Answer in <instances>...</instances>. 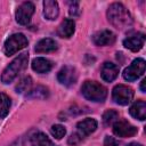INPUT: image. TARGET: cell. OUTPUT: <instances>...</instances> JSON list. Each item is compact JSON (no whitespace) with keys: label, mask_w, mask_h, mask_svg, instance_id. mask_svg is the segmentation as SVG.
Masks as SVG:
<instances>
[{"label":"cell","mask_w":146,"mask_h":146,"mask_svg":"<svg viewBox=\"0 0 146 146\" xmlns=\"http://www.w3.org/2000/svg\"><path fill=\"white\" fill-rule=\"evenodd\" d=\"M107 19L114 27L119 30H124L132 25V17L130 13L122 3L119 2H114L108 7Z\"/></svg>","instance_id":"cell-1"},{"label":"cell","mask_w":146,"mask_h":146,"mask_svg":"<svg viewBox=\"0 0 146 146\" xmlns=\"http://www.w3.org/2000/svg\"><path fill=\"white\" fill-rule=\"evenodd\" d=\"M27 60H29V54H22L18 57H16L2 72L1 75V81L3 83H10L19 72H22L26 66H27Z\"/></svg>","instance_id":"cell-2"},{"label":"cell","mask_w":146,"mask_h":146,"mask_svg":"<svg viewBox=\"0 0 146 146\" xmlns=\"http://www.w3.org/2000/svg\"><path fill=\"white\" fill-rule=\"evenodd\" d=\"M81 92L88 100L95 103L104 102L107 96L106 88L96 81H86L81 87Z\"/></svg>","instance_id":"cell-3"},{"label":"cell","mask_w":146,"mask_h":146,"mask_svg":"<svg viewBox=\"0 0 146 146\" xmlns=\"http://www.w3.org/2000/svg\"><path fill=\"white\" fill-rule=\"evenodd\" d=\"M27 43H29V41L24 34L15 33L6 40L5 46H3V51L7 56H11V55L16 54L17 51L22 50L23 48H25L27 46Z\"/></svg>","instance_id":"cell-4"},{"label":"cell","mask_w":146,"mask_h":146,"mask_svg":"<svg viewBox=\"0 0 146 146\" xmlns=\"http://www.w3.org/2000/svg\"><path fill=\"white\" fill-rule=\"evenodd\" d=\"M112 98L113 100L119 105H128L132 98H133V91L130 87L124 84H117L113 88L112 91Z\"/></svg>","instance_id":"cell-5"},{"label":"cell","mask_w":146,"mask_h":146,"mask_svg":"<svg viewBox=\"0 0 146 146\" xmlns=\"http://www.w3.org/2000/svg\"><path fill=\"white\" fill-rule=\"evenodd\" d=\"M145 72V60L143 58L135 59L124 71H123V78L127 81H135L138 78H140Z\"/></svg>","instance_id":"cell-6"},{"label":"cell","mask_w":146,"mask_h":146,"mask_svg":"<svg viewBox=\"0 0 146 146\" xmlns=\"http://www.w3.org/2000/svg\"><path fill=\"white\" fill-rule=\"evenodd\" d=\"M113 133L122 138L132 137L137 133V128L130 124L125 120H119V121H115L113 124Z\"/></svg>","instance_id":"cell-7"},{"label":"cell","mask_w":146,"mask_h":146,"mask_svg":"<svg viewBox=\"0 0 146 146\" xmlns=\"http://www.w3.org/2000/svg\"><path fill=\"white\" fill-rule=\"evenodd\" d=\"M34 13V5L30 1L23 2L16 10V21L21 25H27Z\"/></svg>","instance_id":"cell-8"},{"label":"cell","mask_w":146,"mask_h":146,"mask_svg":"<svg viewBox=\"0 0 146 146\" xmlns=\"http://www.w3.org/2000/svg\"><path fill=\"white\" fill-rule=\"evenodd\" d=\"M57 79H58L60 84H63L65 87H71L76 82L78 74H76V71L73 66L66 65L58 72Z\"/></svg>","instance_id":"cell-9"},{"label":"cell","mask_w":146,"mask_h":146,"mask_svg":"<svg viewBox=\"0 0 146 146\" xmlns=\"http://www.w3.org/2000/svg\"><path fill=\"white\" fill-rule=\"evenodd\" d=\"M144 43H145V34L144 33H135L123 40V46L131 51L140 50L143 48Z\"/></svg>","instance_id":"cell-10"},{"label":"cell","mask_w":146,"mask_h":146,"mask_svg":"<svg viewBox=\"0 0 146 146\" xmlns=\"http://www.w3.org/2000/svg\"><path fill=\"white\" fill-rule=\"evenodd\" d=\"M92 41L96 46H111L115 42V34L110 30H102L94 34Z\"/></svg>","instance_id":"cell-11"},{"label":"cell","mask_w":146,"mask_h":146,"mask_svg":"<svg viewBox=\"0 0 146 146\" xmlns=\"http://www.w3.org/2000/svg\"><path fill=\"white\" fill-rule=\"evenodd\" d=\"M100 75H102L104 81L112 82L119 75V67H117V65H115L113 63H110V62H105L103 64L102 68H100Z\"/></svg>","instance_id":"cell-12"},{"label":"cell","mask_w":146,"mask_h":146,"mask_svg":"<svg viewBox=\"0 0 146 146\" xmlns=\"http://www.w3.org/2000/svg\"><path fill=\"white\" fill-rule=\"evenodd\" d=\"M78 128V133L81 135L82 137H86L90 133H92L96 129H97V121L95 119H84L82 121H80L76 125Z\"/></svg>","instance_id":"cell-13"},{"label":"cell","mask_w":146,"mask_h":146,"mask_svg":"<svg viewBox=\"0 0 146 146\" xmlns=\"http://www.w3.org/2000/svg\"><path fill=\"white\" fill-rule=\"evenodd\" d=\"M59 14V8H58V3L54 0H44L43 1V16L49 19V21H54L57 18Z\"/></svg>","instance_id":"cell-14"},{"label":"cell","mask_w":146,"mask_h":146,"mask_svg":"<svg viewBox=\"0 0 146 146\" xmlns=\"http://www.w3.org/2000/svg\"><path fill=\"white\" fill-rule=\"evenodd\" d=\"M74 30H75V23L73 22V19H70V18H66L64 19L60 25L58 26V30H57V34L60 36V38H70L73 35L74 33Z\"/></svg>","instance_id":"cell-15"},{"label":"cell","mask_w":146,"mask_h":146,"mask_svg":"<svg viewBox=\"0 0 146 146\" xmlns=\"http://www.w3.org/2000/svg\"><path fill=\"white\" fill-rule=\"evenodd\" d=\"M131 116H133L135 119H138L140 121H144L146 119V104L144 100H137L135 102L130 110H129Z\"/></svg>","instance_id":"cell-16"},{"label":"cell","mask_w":146,"mask_h":146,"mask_svg":"<svg viewBox=\"0 0 146 146\" xmlns=\"http://www.w3.org/2000/svg\"><path fill=\"white\" fill-rule=\"evenodd\" d=\"M57 49V42L50 38H46L40 40L35 46V51L39 54L43 52H51Z\"/></svg>","instance_id":"cell-17"},{"label":"cell","mask_w":146,"mask_h":146,"mask_svg":"<svg viewBox=\"0 0 146 146\" xmlns=\"http://www.w3.org/2000/svg\"><path fill=\"white\" fill-rule=\"evenodd\" d=\"M51 67H52L51 62L47 58H43V57L34 58L32 62V68L36 73H47L51 70Z\"/></svg>","instance_id":"cell-18"},{"label":"cell","mask_w":146,"mask_h":146,"mask_svg":"<svg viewBox=\"0 0 146 146\" xmlns=\"http://www.w3.org/2000/svg\"><path fill=\"white\" fill-rule=\"evenodd\" d=\"M32 146H55L54 143L42 132H36L31 137Z\"/></svg>","instance_id":"cell-19"},{"label":"cell","mask_w":146,"mask_h":146,"mask_svg":"<svg viewBox=\"0 0 146 146\" xmlns=\"http://www.w3.org/2000/svg\"><path fill=\"white\" fill-rule=\"evenodd\" d=\"M10 98L6 94H0V117L7 116L9 108H10Z\"/></svg>","instance_id":"cell-20"},{"label":"cell","mask_w":146,"mask_h":146,"mask_svg":"<svg viewBox=\"0 0 146 146\" xmlns=\"http://www.w3.org/2000/svg\"><path fill=\"white\" fill-rule=\"evenodd\" d=\"M49 96V91L46 87H42V86H38L35 89L31 90L29 94H27V97L30 98H36V99H44Z\"/></svg>","instance_id":"cell-21"},{"label":"cell","mask_w":146,"mask_h":146,"mask_svg":"<svg viewBox=\"0 0 146 146\" xmlns=\"http://www.w3.org/2000/svg\"><path fill=\"white\" fill-rule=\"evenodd\" d=\"M31 86H32V79H31V76H25V78H23V79L17 83V86H16V91L19 92V94L30 91Z\"/></svg>","instance_id":"cell-22"},{"label":"cell","mask_w":146,"mask_h":146,"mask_svg":"<svg viewBox=\"0 0 146 146\" xmlns=\"http://www.w3.org/2000/svg\"><path fill=\"white\" fill-rule=\"evenodd\" d=\"M119 117V113L114 110H108L103 114V122L105 125H110L112 123H114L116 121V119Z\"/></svg>","instance_id":"cell-23"},{"label":"cell","mask_w":146,"mask_h":146,"mask_svg":"<svg viewBox=\"0 0 146 146\" xmlns=\"http://www.w3.org/2000/svg\"><path fill=\"white\" fill-rule=\"evenodd\" d=\"M50 132H51V135H52L56 139H62V138L65 136L66 130H65V128H64L63 125H60V124H54V125L51 127V129H50Z\"/></svg>","instance_id":"cell-24"},{"label":"cell","mask_w":146,"mask_h":146,"mask_svg":"<svg viewBox=\"0 0 146 146\" xmlns=\"http://www.w3.org/2000/svg\"><path fill=\"white\" fill-rule=\"evenodd\" d=\"M82 140H83V137H82L81 135H79L78 132H75V133H72V135L70 136L67 143H68L70 145H72V146H75V145H79Z\"/></svg>","instance_id":"cell-25"},{"label":"cell","mask_w":146,"mask_h":146,"mask_svg":"<svg viewBox=\"0 0 146 146\" xmlns=\"http://www.w3.org/2000/svg\"><path fill=\"white\" fill-rule=\"evenodd\" d=\"M71 16H78L80 14V9H79V2L74 1L70 3V10H68Z\"/></svg>","instance_id":"cell-26"},{"label":"cell","mask_w":146,"mask_h":146,"mask_svg":"<svg viewBox=\"0 0 146 146\" xmlns=\"http://www.w3.org/2000/svg\"><path fill=\"white\" fill-rule=\"evenodd\" d=\"M104 146H119L117 141L113 138V137H106L105 140H104Z\"/></svg>","instance_id":"cell-27"},{"label":"cell","mask_w":146,"mask_h":146,"mask_svg":"<svg viewBox=\"0 0 146 146\" xmlns=\"http://www.w3.org/2000/svg\"><path fill=\"white\" fill-rule=\"evenodd\" d=\"M145 80H141V83H140V90L143 91V92H145L146 90H145Z\"/></svg>","instance_id":"cell-28"},{"label":"cell","mask_w":146,"mask_h":146,"mask_svg":"<svg viewBox=\"0 0 146 146\" xmlns=\"http://www.w3.org/2000/svg\"><path fill=\"white\" fill-rule=\"evenodd\" d=\"M127 146H143L141 144H139V143H130L129 145H127Z\"/></svg>","instance_id":"cell-29"}]
</instances>
